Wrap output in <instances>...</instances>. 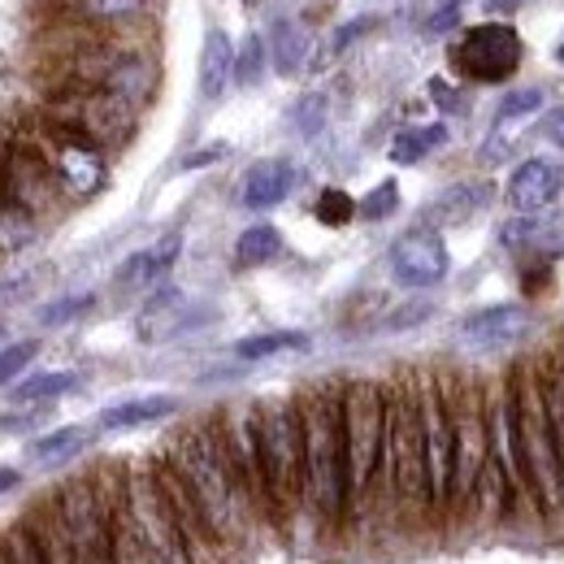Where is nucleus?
Wrapping results in <instances>:
<instances>
[{"label":"nucleus","mask_w":564,"mask_h":564,"mask_svg":"<svg viewBox=\"0 0 564 564\" xmlns=\"http://www.w3.org/2000/svg\"><path fill=\"white\" fill-rule=\"evenodd\" d=\"M205 317H209V313L192 308V300H187L178 286H161V291L140 308V317H135V335H140V344H165V339L187 335V330L200 326Z\"/></svg>","instance_id":"obj_18"},{"label":"nucleus","mask_w":564,"mask_h":564,"mask_svg":"<svg viewBox=\"0 0 564 564\" xmlns=\"http://www.w3.org/2000/svg\"><path fill=\"white\" fill-rule=\"evenodd\" d=\"M62 13L78 22V26H100V31H113V26H131L148 13V0H62Z\"/></svg>","instance_id":"obj_25"},{"label":"nucleus","mask_w":564,"mask_h":564,"mask_svg":"<svg viewBox=\"0 0 564 564\" xmlns=\"http://www.w3.org/2000/svg\"><path fill=\"white\" fill-rule=\"evenodd\" d=\"M517 4H521V0H487V9H491V13H512Z\"/></svg>","instance_id":"obj_52"},{"label":"nucleus","mask_w":564,"mask_h":564,"mask_svg":"<svg viewBox=\"0 0 564 564\" xmlns=\"http://www.w3.org/2000/svg\"><path fill=\"white\" fill-rule=\"evenodd\" d=\"M543 387H547V417H552V438H556L564 478V348L552 360H543Z\"/></svg>","instance_id":"obj_35"},{"label":"nucleus","mask_w":564,"mask_h":564,"mask_svg":"<svg viewBox=\"0 0 564 564\" xmlns=\"http://www.w3.org/2000/svg\"><path fill=\"white\" fill-rule=\"evenodd\" d=\"M105 478H109L118 517L127 521V530L152 556V564H196L183 534H178V525H174V517H170V503L156 487L152 465H122V469L109 465Z\"/></svg>","instance_id":"obj_6"},{"label":"nucleus","mask_w":564,"mask_h":564,"mask_svg":"<svg viewBox=\"0 0 564 564\" xmlns=\"http://www.w3.org/2000/svg\"><path fill=\"white\" fill-rule=\"evenodd\" d=\"M430 313H434L430 304H409V308H400V313H391V317H387V330H409V326L425 322Z\"/></svg>","instance_id":"obj_47"},{"label":"nucleus","mask_w":564,"mask_h":564,"mask_svg":"<svg viewBox=\"0 0 564 564\" xmlns=\"http://www.w3.org/2000/svg\"><path fill=\"white\" fill-rule=\"evenodd\" d=\"M417 378V409H422V443H425V495L430 517L452 512V460H456V425H452V391L447 378L422 369Z\"/></svg>","instance_id":"obj_10"},{"label":"nucleus","mask_w":564,"mask_h":564,"mask_svg":"<svg viewBox=\"0 0 564 564\" xmlns=\"http://www.w3.org/2000/svg\"><path fill=\"white\" fill-rule=\"evenodd\" d=\"M521 35L508 22H478L452 48V66L469 83H508L521 70Z\"/></svg>","instance_id":"obj_12"},{"label":"nucleus","mask_w":564,"mask_h":564,"mask_svg":"<svg viewBox=\"0 0 564 564\" xmlns=\"http://www.w3.org/2000/svg\"><path fill=\"white\" fill-rule=\"evenodd\" d=\"M387 261H391V279L400 282V286H409V291H430V286H438V282L447 279V270H452V252H447L443 235L430 230V226L404 230L391 243Z\"/></svg>","instance_id":"obj_16"},{"label":"nucleus","mask_w":564,"mask_h":564,"mask_svg":"<svg viewBox=\"0 0 564 564\" xmlns=\"http://www.w3.org/2000/svg\"><path fill=\"white\" fill-rule=\"evenodd\" d=\"M556 57H561V62H564V40H561V48H556Z\"/></svg>","instance_id":"obj_54"},{"label":"nucleus","mask_w":564,"mask_h":564,"mask_svg":"<svg viewBox=\"0 0 564 564\" xmlns=\"http://www.w3.org/2000/svg\"><path fill=\"white\" fill-rule=\"evenodd\" d=\"M395 209H400V187H395V178H387V183H378V187L356 205V217H365V221H387Z\"/></svg>","instance_id":"obj_41"},{"label":"nucleus","mask_w":564,"mask_h":564,"mask_svg":"<svg viewBox=\"0 0 564 564\" xmlns=\"http://www.w3.org/2000/svg\"><path fill=\"white\" fill-rule=\"evenodd\" d=\"M430 96H434V105H443V109H460V105H465V100L456 96V87L443 83V78H430Z\"/></svg>","instance_id":"obj_49"},{"label":"nucleus","mask_w":564,"mask_h":564,"mask_svg":"<svg viewBox=\"0 0 564 564\" xmlns=\"http://www.w3.org/2000/svg\"><path fill=\"white\" fill-rule=\"evenodd\" d=\"M113 564H152V556L135 543V534L127 530V521L113 508Z\"/></svg>","instance_id":"obj_44"},{"label":"nucleus","mask_w":564,"mask_h":564,"mask_svg":"<svg viewBox=\"0 0 564 564\" xmlns=\"http://www.w3.org/2000/svg\"><path fill=\"white\" fill-rule=\"evenodd\" d=\"M491 183H478V178H469V183H452L447 192H438L422 213V226L430 230H447V226H465V221H474L478 213L491 205Z\"/></svg>","instance_id":"obj_22"},{"label":"nucleus","mask_w":564,"mask_h":564,"mask_svg":"<svg viewBox=\"0 0 564 564\" xmlns=\"http://www.w3.org/2000/svg\"><path fill=\"white\" fill-rule=\"evenodd\" d=\"M161 460L183 478V487L192 491V499L200 503L209 530L221 539L226 552L243 547L257 530V512L248 503V495L239 487L235 469H230V456H226V443L217 434V422L187 425L170 438V447L161 452Z\"/></svg>","instance_id":"obj_1"},{"label":"nucleus","mask_w":564,"mask_h":564,"mask_svg":"<svg viewBox=\"0 0 564 564\" xmlns=\"http://www.w3.org/2000/svg\"><path fill=\"white\" fill-rule=\"evenodd\" d=\"M35 148L44 152L57 187L66 200H91L105 183H109V161L96 143L78 140V135H66V131H53L40 122V135H35Z\"/></svg>","instance_id":"obj_13"},{"label":"nucleus","mask_w":564,"mask_h":564,"mask_svg":"<svg viewBox=\"0 0 564 564\" xmlns=\"http://www.w3.org/2000/svg\"><path fill=\"white\" fill-rule=\"evenodd\" d=\"M0 335H4V330H0Z\"/></svg>","instance_id":"obj_56"},{"label":"nucleus","mask_w":564,"mask_h":564,"mask_svg":"<svg viewBox=\"0 0 564 564\" xmlns=\"http://www.w3.org/2000/svg\"><path fill=\"white\" fill-rule=\"evenodd\" d=\"M322 127H326V96H317V91L300 96V100L291 105V131L304 135V140H313Z\"/></svg>","instance_id":"obj_38"},{"label":"nucleus","mask_w":564,"mask_h":564,"mask_svg":"<svg viewBox=\"0 0 564 564\" xmlns=\"http://www.w3.org/2000/svg\"><path fill=\"white\" fill-rule=\"evenodd\" d=\"M0 564H9V556H4V543H0Z\"/></svg>","instance_id":"obj_53"},{"label":"nucleus","mask_w":564,"mask_h":564,"mask_svg":"<svg viewBox=\"0 0 564 564\" xmlns=\"http://www.w3.org/2000/svg\"><path fill=\"white\" fill-rule=\"evenodd\" d=\"M53 508L70 534L78 564H113V491L105 469L74 474L53 487Z\"/></svg>","instance_id":"obj_8"},{"label":"nucleus","mask_w":564,"mask_h":564,"mask_svg":"<svg viewBox=\"0 0 564 564\" xmlns=\"http://www.w3.org/2000/svg\"><path fill=\"white\" fill-rule=\"evenodd\" d=\"M257 434H261V474L274 508V525L304 508V425L300 400H265L257 404Z\"/></svg>","instance_id":"obj_7"},{"label":"nucleus","mask_w":564,"mask_h":564,"mask_svg":"<svg viewBox=\"0 0 564 564\" xmlns=\"http://www.w3.org/2000/svg\"><path fill=\"white\" fill-rule=\"evenodd\" d=\"M178 252H183V235H178V230L161 235L156 243H148V248H140V252H131V257L118 265L113 286H118V291H152L156 282L178 265Z\"/></svg>","instance_id":"obj_20"},{"label":"nucleus","mask_w":564,"mask_h":564,"mask_svg":"<svg viewBox=\"0 0 564 564\" xmlns=\"http://www.w3.org/2000/svg\"><path fill=\"white\" fill-rule=\"evenodd\" d=\"M443 143H447V127H443V122L409 127V131H400V135L391 140V161H395V165H417L434 148H443Z\"/></svg>","instance_id":"obj_33"},{"label":"nucleus","mask_w":564,"mask_h":564,"mask_svg":"<svg viewBox=\"0 0 564 564\" xmlns=\"http://www.w3.org/2000/svg\"><path fill=\"white\" fill-rule=\"evenodd\" d=\"M178 413V400L174 395H135V400H118L109 409H100L96 430L105 434H122V430H140V425H156L165 417Z\"/></svg>","instance_id":"obj_24"},{"label":"nucleus","mask_w":564,"mask_h":564,"mask_svg":"<svg viewBox=\"0 0 564 564\" xmlns=\"http://www.w3.org/2000/svg\"><path fill=\"white\" fill-rule=\"evenodd\" d=\"M378 495L400 503L404 512H430L417 378H400L387 387V447H382Z\"/></svg>","instance_id":"obj_4"},{"label":"nucleus","mask_w":564,"mask_h":564,"mask_svg":"<svg viewBox=\"0 0 564 564\" xmlns=\"http://www.w3.org/2000/svg\"><path fill=\"white\" fill-rule=\"evenodd\" d=\"M313 213H317V221H322V226L339 230V226H348V221L356 217V200L344 192V187H326V192L317 196Z\"/></svg>","instance_id":"obj_39"},{"label":"nucleus","mask_w":564,"mask_h":564,"mask_svg":"<svg viewBox=\"0 0 564 564\" xmlns=\"http://www.w3.org/2000/svg\"><path fill=\"white\" fill-rule=\"evenodd\" d=\"M508 205L517 213H547L564 196V165L547 156H530L512 170L508 187H503Z\"/></svg>","instance_id":"obj_19"},{"label":"nucleus","mask_w":564,"mask_h":564,"mask_svg":"<svg viewBox=\"0 0 564 564\" xmlns=\"http://www.w3.org/2000/svg\"><path fill=\"white\" fill-rule=\"evenodd\" d=\"M22 525L31 530V539H35V547H40L44 564H78V552H74L70 534H66V525H62L53 499L31 503V508L22 512Z\"/></svg>","instance_id":"obj_23"},{"label":"nucleus","mask_w":564,"mask_h":564,"mask_svg":"<svg viewBox=\"0 0 564 564\" xmlns=\"http://www.w3.org/2000/svg\"><path fill=\"white\" fill-rule=\"evenodd\" d=\"M487 434H491V465L508 491L512 512L530 508V491H525V469H521V438H517V395H512V378H499L487 391Z\"/></svg>","instance_id":"obj_14"},{"label":"nucleus","mask_w":564,"mask_h":564,"mask_svg":"<svg viewBox=\"0 0 564 564\" xmlns=\"http://www.w3.org/2000/svg\"><path fill=\"white\" fill-rule=\"evenodd\" d=\"M91 304H96V295H91V291H83V295H66V300H53V304H44V308H40V326H66V322H74V317H83Z\"/></svg>","instance_id":"obj_43"},{"label":"nucleus","mask_w":564,"mask_h":564,"mask_svg":"<svg viewBox=\"0 0 564 564\" xmlns=\"http://www.w3.org/2000/svg\"><path fill=\"white\" fill-rule=\"evenodd\" d=\"M0 543H4L9 564H44L40 547H35V539H31V530L22 525V517H18L13 525H4V530H0Z\"/></svg>","instance_id":"obj_40"},{"label":"nucleus","mask_w":564,"mask_h":564,"mask_svg":"<svg viewBox=\"0 0 564 564\" xmlns=\"http://www.w3.org/2000/svg\"><path fill=\"white\" fill-rule=\"evenodd\" d=\"M344 409V452H348V521L360 517L382 478V447H387V387L373 378H352L339 387Z\"/></svg>","instance_id":"obj_5"},{"label":"nucleus","mask_w":564,"mask_h":564,"mask_svg":"<svg viewBox=\"0 0 564 564\" xmlns=\"http://www.w3.org/2000/svg\"><path fill=\"white\" fill-rule=\"evenodd\" d=\"M217 434L226 443V456H230V469L239 478V487L248 495L257 521H270L274 525V508H270V491H265V474H261V434H257V404H239V409H226L213 417Z\"/></svg>","instance_id":"obj_15"},{"label":"nucleus","mask_w":564,"mask_h":564,"mask_svg":"<svg viewBox=\"0 0 564 564\" xmlns=\"http://www.w3.org/2000/svg\"><path fill=\"white\" fill-rule=\"evenodd\" d=\"M135 113L127 100L109 96V91H91V87H53L44 100L40 122L53 131H66L78 140L105 148H122L135 131Z\"/></svg>","instance_id":"obj_9"},{"label":"nucleus","mask_w":564,"mask_h":564,"mask_svg":"<svg viewBox=\"0 0 564 564\" xmlns=\"http://www.w3.org/2000/svg\"><path fill=\"white\" fill-rule=\"evenodd\" d=\"M74 387H78V373H70V369L31 373L26 382L13 387V404H57L62 395H70Z\"/></svg>","instance_id":"obj_32"},{"label":"nucleus","mask_w":564,"mask_h":564,"mask_svg":"<svg viewBox=\"0 0 564 564\" xmlns=\"http://www.w3.org/2000/svg\"><path fill=\"white\" fill-rule=\"evenodd\" d=\"M460 4H465V0H447V4H443V9H438V13L430 18V31H434V35L452 31V26L460 22Z\"/></svg>","instance_id":"obj_48"},{"label":"nucleus","mask_w":564,"mask_h":564,"mask_svg":"<svg viewBox=\"0 0 564 564\" xmlns=\"http://www.w3.org/2000/svg\"><path fill=\"white\" fill-rule=\"evenodd\" d=\"M35 356H40V339H13L9 348H0V387L13 382L22 369H31Z\"/></svg>","instance_id":"obj_42"},{"label":"nucleus","mask_w":564,"mask_h":564,"mask_svg":"<svg viewBox=\"0 0 564 564\" xmlns=\"http://www.w3.org/2000/svg\"><path fill=\"white\" fill-rule=\"evenodd\" d=\"M18 487H22V474L9 469V465H0V499H4L9 491H18Z\"/></svg>","instance_id":"obj_51"},{"label":"nucleus","mask_w":564,"mask_h":564,"mask_svg":"<svg viewBox=\"0 0 564 564\" xmlns=\"http://www.w3.org/2000/svg\"><path fill=\"white\" fill-rule=\"evenodd\" d=\"M452 391V425H456V460H452V512H465L478 491V478L491 456L487 434V391L469 378H447Z\"/></svg>","instance_id":"obj_11"},{"label":"nucleus","mask_w":564,"mask_h":564,"mask_svg":"<svg viewBox=\"0 0 564 564\" xmlns=\"http://www.w3.org/2000/svg\"><path fill=\"white\" fill-rule=\"evenodd\" d=\"M304 425V503L326 521H348V452H344V409L339 387H313L300 395Z\"/></svg>","instance_id":"obj_2"},{"label":"nucleus","mask_w":564,"mask_h":564,"mask_svg":"<svg viewBox=\"0 0 564 564\" xmlns=\"http://www.w3.org/2000/svg\"><path fill=\"white\" fill-rule=\"evenodd\" d=\"M243 4H261V0H243Z\"/></svg>","instance_id":"obj_55"},{"label":"nucleus","mask_w":564,"mask_h":564,"mask_svg":"<svg viewBox=\"0 0 564 564\" xmlns=\"http://www.w3.org/2000/svg\"><path fill=\"white\" fill-rule=\"evenodd\" d=\"M308 348V335L304 330H265V335H248L235 344L239 360H270L282 352H304Z\"/></svg>","instance_id":"obj_34"},{"label":"nucleus","mask_w":564,"mask_h":564,"mask_svg":"<svg viewBox=\"0 0 564 564\" xmlns=\"http://www.w3.org/2000/svg\"><path fill=\"white\" fill-rule=\"evenodd\" d=\"M543 135H547V143H556V148H564V105H561V109H552V113H547V122H543Z\"/></svg>","instance_id":"obj_50"},{"label":"nucleus","mask_w":564,"mask_h":564,"mask_svg":"<svg viewBox=\"0 0 564 564\" xmlns=\"http://www.w3.org/2000/svg\"><path fill=\"white\" fill-rule=\"evenodd\" d=\"M295 165L286 161V156H265V161H257V165H248V174L239 178V205L252 213H265L282 205L286 196H291V187H295Z\"/></svg>","instance_id":"obj_21"},{"label":"nucleus","mask_w":564,"mask_h":564,"mask_svg":"<svg viewBox=\"0 0 564 564\" xmlns=\"http://www.w3.org/2000/svg\"><path fill=\"white\" fill-rule=\"evenodd\" d=\"M40 239V217H31L26 209H18L13 200L0 196V261L26 252Z\"/></svg>","instance_id":"obj_29"},{"label":"nucleus","mask_w":564,"mask_h":564,"mask_svg":"<svg viewBox=\"0 0 564 564\" xmlns=\"http://www.w3.org/2000/svg\"><path fill=\"white\" fill-rule=\"evenodd\" d=\"M512 395H517V438H521V469H525V491L530 508L543 521L564 517V478L552 417H547V387H543V360H525L512 373Z\"/></svg>","instance_id":"obj_3"},{"label":"nucleus","mask_w":564,"mask_h":564,"mask_svg":"<svg viewBox=\"0 0 564 564\" xmlns=\"http://www.w3.org/2000/svg\"><path fill=\"white\" fill-rule=\"evenodd\" d=\"M369 26H373V18H352L348 26H339V31H335V40H330V57H339V53L352 44L356 35H365Z\"/></svg>","instance_id":"obj_46"},{"label":"nucleus","mask_w":564,"mask_h":564,"mask_svg":"<svg viewBox=\"0 0 564 564\" xmlns=\"http://www.w3.org/2000/svg\"><path fill=\"white\" fill-rule=\"evenodd\" d=\"M230 78H235V44H230L226 31L213 26L205 35V44H200V96L217 100Z\"/></svg>","instance_id":"obj_27"},{"label":"nucleus","mask_w":564,"mask_h":564,"mask_svg":"<svg viewBox=\"0 0 564 564\" xmlns=\"http://www.w3.org/2000/svg\"><path fill=\"white\" fill-rule=\"evenodd\" d=\"M530 330H534V308L512 300V304H487V308L469 313L456 335L469 352H503L517 339H525Z\"/></svg>","instance_id":"obj_17"},{"label":"nucleus","mask_w":564,"mask_h":564,"mask_svg":"<svg viewBox=\"0 0 564 564\" xmlns=\"http://www.w3.org/2000/svg\"><path fill=\"white\" fill-rule=\"evenodd\" d=\"M282 257V230L274 221H257L235 239V265L239 270H257Z\"/></svg>","instance_id":"obj_28"},{"label":"nucleus","mask_w":564,"mask_h":564,"mask_svg":"<svg viewBox=\"0 0 564 564\" xmlns=\"http://www.w3.org/2000/svg\"><path fill=\"white\" fill-rule=\"evenodd\" d=\"M265 62H270V48H265V40L252 31V35H243V44L235 48V83L239 87H257L261 83V74H265Z\"/></svg>","instance_id":"obj_36"},{"label":"nucleus","mask_w":564,"mask_h":564,"mask_svg":"<svg viewBox=\"0 0 564 564\" xmlns=\"http://www.w3.org/2000/svg\"><path fill=\"white\" fill-rule=\"evenodd\" d=\"M564 230L561 217H543V213H517L512 221L499 226V243L512 252H547V243H556Z\"/></svg>","instance_id":"obj_26"},{"label":"nucleus","mask_w":564,"mask_h":564,"mask_svg":"<svg viewBox=\"0 0 564 564\" xmlns=\"http://www.w3.org/2000/svg\"><path fill=\"white\" fill-rule=\"evenodd\" d=\"M270 62H274V70L279 74H295L304 66V57H308V35H304V26L300 22H291V18H279L274 22V31H270Z\"/></svg>","instance_id":"obj_30"},{"label":"nucleus","mask_w":564,"mask_h":564,"mask_svg":"<svg viewBox=\"0 0 564 564\" xmlns=\"http://www.w3.org/2000/svg\"><path fill=\"white\" fill-rule=\"evenodd\" d=\"M543 100H547L543 87H517V91H508V96L499 100V109H495V127H508V122H521V118L539 113Z\"/></svg>","instance_id":"obj_37"},{"label":"nucleus","mask_w":564,"mask_h":564,"mask_svg":"<svg viewBox=\"0 0 564 564\" xmlns=\"http://www.w3.org/2000/svg\"><path fill=\"white\" fill-rule=\"evenodd\" d=\"M87 443H91V430H87V425H57V430H48V434H40V438L31 443V460H40V465H62V460L78 456Z\"/></svg>","instance_id":"obj_31"},{"label":"nucleus","mask_w":564,"mask_h":564,"mask_svg":"<svg viewBox=\"0 0 564 564\" xmlns=\"http://www.w3.org/2000/svg\"><path fill=\"white\" fill-rule=\"evenodd\" d=\"M230 152V143H205V148H196V152H187L183 161H178V170H205L213 161H221Z\"/></svg>","instance_id":"obj_45"}]
</instances>
